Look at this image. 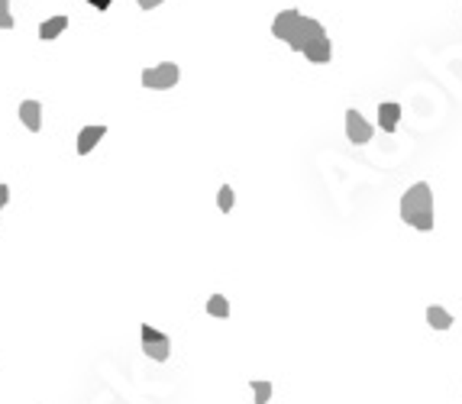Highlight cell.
<instances>
[{
    "mask_svg": "<svg viewBox=\"0 0 462 404\" xmlns=\"http://www.w3.org/2000/svg\"><path fill=\"white\" fill-rule=\"evenodd\" d=\"M84 4H91V7H97V10H107L113 0H84Z\"/></svg>",
    "mask_w": 462,
    "mask_h": 404,
    "instance_id": "17",
    "label": "cell"
},
{
    "mask_svg": "<svg viewBox=\"0 0 462 404\" xmlns=\"http://www.w3.org/2000/svg\"><path fill=\"white\" fill-rule=\"evenodd\" d=\"M346 136H349V143L362 146L375 136V130H372V123L362 117L359 110H346Z\"/></svg>",
    "mask_w": 462,
    "mask_h": 404,
    "instance_id": "5",
    "label": "cell"
},
{
    "mask_svg": "<svg viewBox=\"0 0 462 404\" xmlns=\"http://www.w3.org/2000/svg\"><path fill=\"white\" fill-rule=\"evenodd\" d=\"M233 204H236L233 188H230V185H223V188H220V191H217V207H220V211H223V214H230V211H233Z\"/></svg>",
    "mask_w": 462,
    "mask_h": 404,
    "instance_id": "14",
    "label": "cell"
},
{
    "mask_svg": "<svg viewBox=\"0 0 462 404\" xmlns=\"http://www.w3.org/2000/svg\"><path fill=\"white\" fill-rule=\"evenodd\" d=\"M178 78H181V68L175 65V62H162V65L155 68H146L143 71V88H149V91H172V88L178 85Z\"/></svg>",
    "mask_w": 462,
    "mask_h": 404,
    "instance_id": "3",
    "label": "cell"
},
{
    "mask_svg": "<svg viewBox=\"0 0 462 404\" xmlns=\"http://www.w3.org/2000/svg\"><path fill=\"white\" fill-rule=\"evenodd\" d=\"M104 136H107V127H101V123H94V127H84L81 133H78V146H75L78 155H88V152H94Z\"/></svg>",
    "mask_w": 462,
    "mask_h": 404,
    "instance_id": "6",
    "label": "cell"
},
{
    "mask_svg": "<svg viewBox=\"0 0 462 404\" xmlns=\"http://www.w3.org/2000/svg\"><path fill=\"white\" fill-rule=\"evenodd\" d=\"M249 388H252V398H255V404H269L272 401V391H275V385H272L269 379H252Z\"/></svg>",
    "mask_w": 462,
    "mask_h": 404,
    "instance_id": "12",
    "label": "cell"
},
{
    "mask_svg": "<svg viewBox=\"0 0 462 404\" xmlns=\"http://www.w3.org/2000/svg\"><path fill=\"white\" fill-rule=\"evenodd\" d=\"M162 0H139V10H155Z\"/></svg>",
    "mask_w": 462,
    "mask_h": 404,
    "instance_id": "18",
    "label": "cell"
},
{
    "mask_svg": "<svg viewBox=\"0 0 462 404\" xmlns=\"http://www.w3.org/2000/svg\"><path fill=\"white\" fill-rule=\"evenodd\" d=\"M139 337H143V353L149 356L152 362H165L168 356H172V337H168V333L143 323V327H139Z\"/></svg>",
    "mask_w": 462,
    "mask_h": 404,
    "instance_id": "4",
    "label": "cell"
},
{
    "mask_svg": "<svg viewBox=\"0 0 462 404\" xmlns=\"http://www.w3.org/2000/svg\"><path fill=\"white\" fill-rule=\"evenodd\" d=\"M13 17H10V0H0V29H10Z\"/></svg>",
    "mask_w": 462,
    "mask_h": 404,
    "instance_id": "15",
    "label": "cell"
},
{
    "mask_svg": "<svg viewBox=\"0 0 462 404\" xmlns=\"http://www.w3.org/2000/svg\"><path fill=\"white\" fill-rule=\"evenodd\" d=\"M272 36L281 39V43H288L294 52H304L314 39L327 36V29H323L320 20L304 17L301 10H281L275 17V23H272Z\"/></svg>",
    "mask_w": 462,
    "mask_h": 404,
    "instance_id": "1",
    "label": "cell"
},
{
    "mask_svg": "<svg viewBox=\"0 0 462 404\" xmlns=\"http://www.w3.org/2000/svg\"><path fill=\"white\" fill-rule=\"evenodd\" d=\"M401 220L411 223L414 230H424L430 233L433 230V191H430L427 181H417L404 191L401 197Z\"/></svg>",
    "mask_w": 462,
    "mask_h": 404,
    "instance_id": "2",
    "label": "cell"
},
{
    "mask_svg": "<svg viewBox=\"0 0 462 404\" xmlns=\"http://www.w3.org/2000/svg\"><path fill=\"white\" fill-rule=\"evenodd\" d=\"M304 59L314 62V65H327V62L333 59V43H330V36H320V39H314V43L304 49Z\"/></svg>",
    "mask_w": 462,
    "mask_h": 404,
    "instance_id": "7",
    "label": "cell"
},
{
    "mask_svg": "<svg viewBox=\"0 0 462 404\" xmlns=\"http://www.w3.org/2000/svg\"><path fill=\"white\" fill-rule=\"evenodd\" d=\"M7 201H10V188H7V185H0V211L7 207Z\"/></svg>",
    "mask_w": 462,
    "mask_h": 404,
    "instance_id": "16",
    "label": "cell"
},
{
    "mask_svg": "<svg viewBox=\"0 0 462 404\" xmlns=\"http://www.w3.org/2000/svg\"><path fill=\"white\" fill-rule=\"evenodd\" d=\"M401 120V104H378V127L385 133H395Z\"/></svg>",
    "mask_w": 462,
    "mask_h": 404,
    "instance_id": "9",
    "label": "cell"
},
{
    "mask_svg": "<svg viewBox=\"0 0 462 404\" xmlns=\"http://www.w3.org/2000/svg\"><path fill=\"white\" fill-rule=\"evenodd\" d=\"M65 29H68V17H65V13H55V17H49L46 23L39 26V39L52 43V39H59Z\"/></svg>",
    "mask_w": 462,
    "mask_h": 404,
    "instance_id": "10",
    "label": "cell"
},
{
    "mask_svg": "<svg viewBox=\"0 0 462 404\" xmlns=\"http://www.w3.org/2000/svg\"><path fill=\"white\" fill-rule=\"evenodd\" d=\"M20 120L29 133H39L42 130V104L39 101H23L20 104Z\"/></svg>",
    "mask_w": 462,
    "mask_h": 404,
    "instance_id": "8",
    "label": "cell"
},
{
    "mask_svg": "<svg viewBox=\"0 0 462 404\" xmlns=\"http://www.w3.org/2000/svg\"><path fill=\"white\" fill-rule=\"evenodd\" d=\"M427 323L433 330H449L453 327V314L446 311V307H440V304H430L427 307Z\"/></svg>",
    "mask_w": 462,
    "mask_h": 404,
    "instance_id": "11",
    "label": "cell"
},
{
    "mask_svg": "<svg viewBox=\"0 0 462 404\" xmlns=\"http://www.w3.org/2000/svg\"><path fill=\"white\" fill-rule=\"evenodd\" d=\"M207 314H210V317L227 320V317H230V301H227V295H210V301H207Z\"/></svg>",
    "mask_w": 462,
    "mask_h": 404,
    "instance_id": "13",
    "label": "cell"
}]
</instances>
